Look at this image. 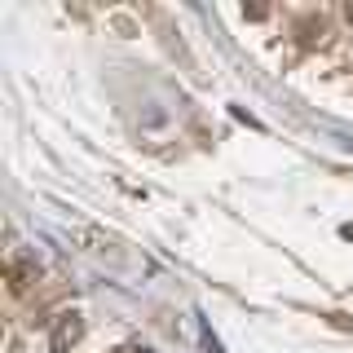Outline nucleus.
Returning <instances> with one entry per match:
<instances>
[{
	"label": "nucleus",
	"mask_w": 353,
	"mask_h": 353,
	"mask_svg": "<svg viewBox=\"0 0 353 353\" xmlns=\"http://www.w3.org/2000/svg\"><path fill=\"white\" fill-rule=\"evenodd\" d=\"M132 353H150V349H132Z\"/></svg>",
	"instance_id": "2"
},
{
	"label": "nucleus",
	"mask_w": 353,
	"mask_h": 353,
	"mask_svg": "<svg viewBox=\"0 0 353 353\" xmlns=\"http://www.w3.org/2000/svg\"><path fill=\"white\" fill-rule=\"evenodd\" d=\"M349 22H353V9H349Z\"/></svg>",
	"instance_id": "3"
},
{
	"label": "nucleus",
	"mask_w": 353,
	"mask_h": 353,
	"mask_svg": "<svg viewBox=\"0 0 353 353\" xmlns=\"http://www.w3.org/2000/svg\"><path fill=\"white\" fill-rule=\"evenodd\" d=\"M80 340V318L75 314H62V323H58V331H53V349H66V345H75Z\"/></svg>",
	"instance_id": "1"
}]
</instances>
